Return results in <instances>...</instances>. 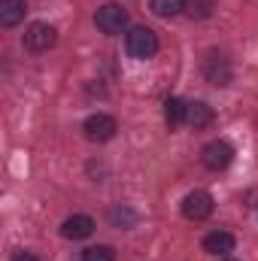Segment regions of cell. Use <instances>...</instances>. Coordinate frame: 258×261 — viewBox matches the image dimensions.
Returning a JSON list of instances; mask_svg holds the SVG:
<instances>
[{"mask_svg":"<svg viewBox=\"0 0 258 261\" xmlns=\"http://www.w3.org/2000/svg\"><path fill=\"white\" fill-rule=\"evenodd\" d=\"M125 49H128L131 58H137V61H149V58L158 55L161 40H158V34H155L152 28L137 24V28H131L128 37H125Z\"/></svg>","mask_w":258,"mask_h":261,"instance_id":"obj_1","label":"cell"},{"mask_svg":"<svg viewBox=\"0 0 258 261\" xmlns=\"http://www.w3.org/2000/svg\"><path fill=\"white\" fill-rule=\"evenodd\" d=\"M128 21H131V15L122 3H104V6L94 12V24H97V31L107 34V37H119V34L128 28Z\"/></svg>","mask_w":258,"mask_h":261,"instance_id":"obj_2","label":"cell"},{"mask_svg":"<svg viewBox=\"0 0 258 261\" xmlns=\"http://www.w3.org/2000/svg\"><path fill=\"white\" fill-rule=\"evenodd\" d=\"M21 43H24V49H28V52H34V55L49 52V49L58 43V31H55L49 21H34V24H28V31H24V37H21Z\"/></svg>","mask_w":258,"mask_h":261,"instance_id":"obj_3","label":"cell"},{"mask_svg":"<svg viewBox=\"0 0 258 261\" xmlns=\"http://www.w3.org/2000/svg\"><path fill=\"white\" fill-rule=\"evenodd\" d=\"M116 130H119V122H116V116H110V113H94V116H88V119L82 122V134H85V140H91V143H110V140L116 137Z\"/></svg>","mask_w":258,"mask_h":261,"instance_id":"obj_4","label":"cell"},{"mask_svg":"<svg viewBox=\"0 0 258 261\" xmlns=\"http://www.w3.org/2000/svg\"><path fill=\"white\" fill-rule=\"evenodd\" d=\"M231 76H234V70H231V61H228V55H222V52H207V58H203V79L210 82V85H216V88H225L228 82H231Z\"/></svg>","mask_w":258,"mask_h":261,"instance_id":"obj_5","label":"cell"},{"mask_svg":"<svg viewBox=\"0 0 258 261\" xmlns=\"http://www.w3.org/2000/svg\"><path fill=\"white\" fill-rule=\"evenodd\" d=\"M183 216L189 219V222H203V219H210L213 216V195L210 192H203V189H194L189 195L183 197Z\"/></svg>","mask_w":258,"mask_h":261,"instance_id":"obj_6","label":"cell"},{"mask_svg":"<svg viewBox=\"0 0 258 261\" xmlns=\"http://www.w3.org/2000/svg\"><path fill=\"white\" fill-rule=\"evenodd\" d=\"M200 161H203L207 170H225V167L234 161V146H231L228 140H213V143L203 146Z\"/></svg>","mask_w":258,"mask_h":261,"instance_id":"obj_7","label":"cell"},{"mask_svg":"<svg viewBox=\"0 0 258 261\" xmlns=\"http://www.w3.org/2000/svg\"><path fill=\"white\" fill-rule=\"evenodd\" d=\"M234 246H237L234 234H231V231H222V228H219V231H210V234L203 237V252H207V255H216V258L231 255Z\"/></svg>","mask_w":258,"mask_h":261,"instance_id":"obj_8","label":"cell"},{"mask_svg":"<svg viewBox=\"0 0 258 261\" xmlns=\"http://www.w3.org/2000/svg\"><path fill=\"white\" fill-rule=\"evenodd\" d=\"M91 234H94V219L85 216V213L70 216V219H64V225H61V237L64 240H85Z\"/></svg>","mask_w":258,"mask_h":261,"instance_id":"obj_9","label":"cell"},{"mask_svg":"<svg viewBox=\"0 0 258 261\" xmlns=\"http://www.w3.org/2000/svg\"><path fill=\"white\" fill-rule=\"evenodd\" d=\"M213 119H216V113H213V107L207 103V100H192L189 103V116H186V125H192L194 130H203L213 125Z\"/></svg>","mask_w":258,"mask_h":261,"instance_id":"obj_10","label":"cell"},{"mask_svg":"<svg viewBox=\"0 0 258 261\" xmlns=\"http://www.w3.org/2000/svg\"><path fill=\"white\" fill-rule=\"evenodd\" d=\"M24 15H28V3L24 0H0V24L3 28L21 24Z\"/></svg>","mask_w":258,"mask_h":261,"instance_id":"obj_11","label":"cell"},{"mask_svg":"<svg viewBox=\"0 0 258 261\" xmlns=\"http://www.w3.org/2000/svg\"><path fill=\"white\" fill-rule=\"evenodd\" d=\"M186 116H189V103L183 100V97H167L164 100V122H167V128H179V125H186Z\"/></svg>","mask_w":258,"mask_h":261,"instance_id":"obj_12","label":"cell"},{"mask_svg":"<svg viewBox=\"0 0 258 261\" xmlns=\"http://www.w3.org/2000/svg\"><path fill=\"white\" fill-rule=\"evenodd\" d=\"M107 219H110V225H113V228L128 231V228L137 225V210L128 206V203H113V206H110V213H107Z\"/></svg>","mask_w":258,"mask_h":261,"instance_id":"obj_13","label":"cell"},{"mask_svg":"<svg viewBox=\"0 0 258 261\" xmlns=\"http://www.w3.org/2000/svg\"><path fill=\"white\" fill-rule=\"evenodd\" d=\"M149 9L158 15V18H176L186 12V0H152Z\"/></svg>","mask_w":258,"mask_h":261,"instance_id":"obj_14","label":"cell"},{"mask_svg":"<svg viewBox=\"0 0 258 261\" xmlns=\"http://www.w3.org/2000/svg\"><path fill=\"white\" fill-rule=\"evenodd\" d=\"M213 9H216V0H186V15L194 18V21L210 18V15H213Z\"/></svg>","mask_w":258,"mask_h":261,"instance_id":"obj_15","label":"cell"},{"mask_svg":"<svg viewBox=\"0 0 258 261\" xmlns=\"http://www.w3.org/2000/svg\"><path fill=\"white\" fill-rule=\"evenodd\" d=\"M82 261H116V249L113 246H88L82 252Z\"/></svg>","mask_w":258,"mask_h":261,"instance_id":"obj_16","label":"cell"},{"mask_svg":"<svg viewBox=\"0 0 258 261\" xmlns=\"http://www.w3.org/2000/svg\"><path fill=\"white\" fill-rule=\"evenodd\" d=\"M12 261H40V258H37L34 252H15V255H12Z\"/></svg>","mask_w":258,"mask_h":261,"instance_id":"obj_17","label":"cell"},{"mask_svg":"<svg viewBox=\"0 0 258 261\" xmlns=\"http://www.w3.org/2000/svg\"><path fill=\"white\" fill-rule=\"evenodd\" d=\"M219 261H237V258H231V255H225V258H219Z\"/></svg>","mask_w":258,"mask_h":261,"instance_id":"obj_18","label":"cell"}]
</instances>
